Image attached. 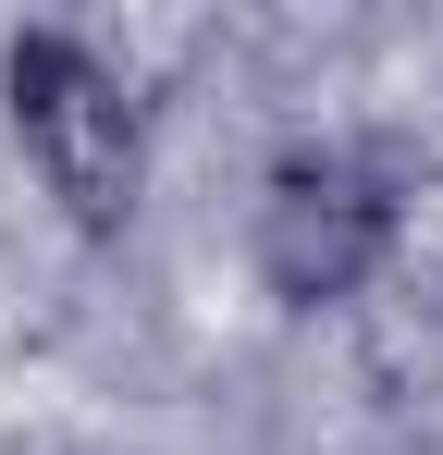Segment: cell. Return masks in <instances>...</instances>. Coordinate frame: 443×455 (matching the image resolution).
Returning a JSON list of instances; mask_svg holds the SVG:
<instances>
[{"instance_id":"1","label":"cell","mask_w":443,"mask_h":455,"mask_svg":"<svg viewBox=\"0 0 443 455\" xmlns=\"http://www.w3.org/2000/svg\"><path fill=\"white\" fill-rule=\"evenodd\" d=\"M0 111H12V148L50 185V210L74 234H124L148 197V99L111 75L99 37L74 25H25L0 50Z\"/></svg>"},{"instance_id":"2","label":"cell","mask_w":443,"mask_h":455,"mask_svg":"<svg viewBox=\"0 0 443 455\" xmlns=\"http://www.w3.org/2000/svg\"><path fill=\"white\" fill-rule=\"evenodd\" d=\"M382 172L345 148H295L259 172L246 197V271L271 283L284 307H358L382 283Z\"/></svg>"},{"instance_id":"3","label":"cell","mask_w":443,"mask_h":455,"mask_svg":"<svg viewBox=\"0 0 443 455\" xmlns=\"http://www.w3.org/2000/svg\"><path fill=\"white\" fill-rule=\"evenodd\" d=\"M382 185H394L382 197V271L443 307V172H382Z\"/></svg>"}]
</instances>
